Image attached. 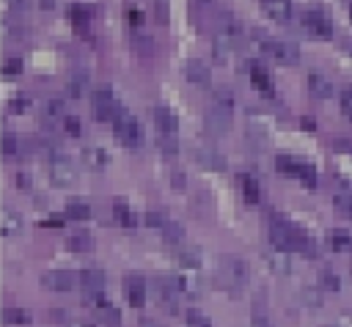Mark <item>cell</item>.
I'll list each match as a JSON object with an SVG mask.
<instances>
[{"instance_id":"cell-1","label":"cell","mask_w":352,"mask_h":327,"mask_svg":"<svg viewBox=\"0 0 352 327\" xmlns=\"http://www.w3.org/2000/svg\"><path fill=\"white\" fill-rule=\"evenodd\" d=\"M231 113H234V93L228 88H217L206 110V126L212 132H226L231 126Z\"/></svg>"},{"instance_id":"cell-2","label":"cell","mask_w":352,"mask_h":327,"mask_svg":"<svg viewBox=\"0 0 352 327\" xmlns=\"http://www.w3.org/2000/svg\"><path fill=\"white\" fill-rule=\"evenodd\" d=\"M300 236H302V228H297V225L289 223L286 217H272V220H270V245H272L275 250L294 253Z\"/></svg>"},{"instance_id":"cell-3","label":"cell","mask_w":352,"mask_h":327,"mask_svg":"<svg viewBox=\"0 0 352 327\" xmlns=\"http://www.w3.org/2000/svg\"><path fill=\"white\" fill-rule=\"evenodd\" d=\"M217 283L231 291V294H239L245 286H248V264L242 258H226L220 267H217Z\"/></svg>"},{"instance_id":"cell-4","label":"cell","mask_w":352,"mask_h":327,"mask_svg":"<svg viewBox=\"0 0 352 327\" xmlns=\"http://www.w3.org/2000/svg\"><path fill=\"white\" fill-rule=\"evenodd\" d=\"M118 113H121V107H118L113 91L104 88V85L94 88V93H91V118L99 121V124H113Z\"/></svg>"},{"instance_id":"cell-5","label":"cell","mask_w":352,"mask_h":327,"mask_svg":"<svg viewBox=\"0 0 352 327\" xmlns=\"http://www.w3.org/2000/svg\"><path fill=\"white\" fill-rule=\"evenodd\" d=\"M113 135H116V140L124 146V148H138L140 143H143V129H140V124H138V118L135 115H129V113H118L116 115V121H113Z\"/></svg>"},{"instance_id":"cell-6","label":"cell","mask_w":352,"mask_h":327,"mask_svg":"<svg viewBox=\"0 0 352 327\" xmlns=\"http://www.w3.org/2000/svg\"><path fill=\"white\" fill-rule=\"evenodd\" d=\"M182 291H184V280H182L179 275H170V272L157 275V280H154V294H157V300H160L168 311H176V308H179Z\"/></svg>"},{"instance_id":"cell-7","label":"cell","mask_w":352,"mask_h":327,"mask_svg":"<svg viewBox=\"0 0 352 327\" xmlns=\"http://www.w3.org/2000/svg\"><path fill=\"white\" fill-rule=\"evenodd\" d=\"M80 286H82L85 302H91V305H96V308H104V305H107L102 269H85V272H80Z\"/></svg>"},{"instance_id":"cell-8","label":"cell","mask_w":352,"mask_h":327,"mask_svg":"<svg viewBox=\"0 0 352 327\" xmlns=\"http://www.w3.org/2000/svg\"><path fill=\"white\" fill-rule=\"evenodd\" d=\"M258 47H261L264 55H270L272 60H278V63H283V66H292V63L300 60L297 47L289 44V41H280V38H261Z\"/></svg>"},{"instance_id":"cell-9","label":"cell","mask_w":352,"mask_h":327,"mask_svg":"<svg viewBox=\"0 0 352 327\" xmlns=\"http://www.w3.org/2000/svg\"><path fill=\"white\" fill-rule=\"evenodd\" d=\"M148 115H151V121H154V126H157V132H160V137H162V140H176L179 121H176L173 110H168V107L157 104V107H151V110H148Z\"/></svg>"},{"instance_id":"cell-10","label":"cell","mask_w":352,"mask_h":327,"mask_svg":"<svg viewBox=\"0 0 352 327\" xmlns=\"http://www.w3.org/2000/svg\"><path fill=\"white\" fill-rule=\"evenodd\" d=\"M121 291H124V297H126V302H129L132 308H140V305L146 302L148 283H146V278H143V275L129 272V275L121 280Z\"/></svg>"},{"instance_id":"cell-11","label":"cell","mask_w":352,"mask_h":327,"mask_svg":"<svg viewBox=\"0 0 352 327\" xmlns=\"http://www.w3.org/2000/svg\"><path fill=\"white\" fill-rule=\"evenodd\" d=\"M302 27H305L311 36H316V38H330V36H333V22H330V16H327L322 8L305 11V14H302Z\"/></svg>"},{"instance_id":"cell-12","label":"cell","mask_w":352,"mask_h":327,"mask_svg":"<svg viewBox=\"0 0 352 327\" xmlns=\"http://www.w3.org/2000/svg\"><path fill=\"white\" fill-rule=\"evenodd\" d=\"M110 217H113L116 225H121V228H126V231H132L135 223H138L135 209H132V203H129L126 198H113V203H110Z\"/></svg>"},{"instance_id":"cell-13","label":"cell","mask_w":352,"mask_h":327,"mask_svg":"<svg viewBox=\"0 0 352 327\" xmlns=\"http://www.w3.org/2000/svg\"><path fill=\"white\" fill-rule=\"evenodd\" d=\"M69 22H72V30L80 33V36H88L91 33V25H94V8L88 5H72L69 11Z\"/></svg>"},{"instance_id":"cell-14","label":"cell","mask_w":352,"mask_h":327,"mask_svg":"<svg viewBox=\"0 0 352 327\" xmlns=\"http://www.w3.org/2000/svg\"><path fill=\"white\" fill-rule=\"evenodd\" d=\"M50 179H52L58 187H66V184H72V181L77 179V170H74V165H72L69 159L55 157L52 165H50Z\"/></svg>"},{"instance_id":"cell-15","label":"cell","mask_w":352,"mask_h":327,"mask_svg":"<svg viewBox=\"0 0 352 327\" xmlns=\"http://www.w3.org/2000/svg\"><path fill=\"white\" fill-rule=\"evenodd\" d=\"M184 80H187L190 85H198V88L209 85V66H206L204 60H198V58L187 60V63H184Z\"/></svg>"},{"instance_id":"cell-16","label":"cell","mask_w":352,"mask_h":327,"mask_svg":"<svg viewBox=\"0 0 352 327\" xmlns=\"http://www.w3.org/2000/svg\"><path fill=\"white\" fill-rule=\"evenodd\" d=\"M41 283L50 289V291H69V289H74V275L72 272H66V269H52V272H47L44 278H41Z\"/></svg>"},{"instance_id":"cell-17","label":"cell","mask_w":352,"mask_h":327,"mask_svg":"<svg viewBox=\"0 0 352 327\" xmlns=\"http://www.w3.org/2000/svg\"><path fill=\"white\" fill-rule=\"evenodd\" d=\"M308 93H311L314 99H330V96H333V82H330V77H324V74H319V71H311V74H308Z\"/></svg>"},{"instance_id":"cell-18","label":"cell","mask_w":352,"mask_h":327,"mask_svg":"<svg viewBox=\"0 0 352 327\" xmlns=\"http://www.w3.org/2000/svg\"><path fill=\"white\" fill-rule=\"evenodd\" d=\"M236 184H239V192H242V198H245L248 203H258V201H261V184H258L256 176L239 173V176H236Z\"/></svg>"},{"instance_id":"cell-19","label":"cell","mask_w":352,"mask_h":327,"mask_svg":"<svg viewBox=\"0 0 352 327\" xmlns=\"http://www.w3.org/2000/svg\"><path fill=\"white\" fill-rule=\"evenodd\" d=\"M261 8L275 22H289L292 19V0H261Z\"/></svg>"},{"instance_id":"cell-20","label":"cell","mask_w":352,"mask_h":327,"mask_svg":"<svg viewBox=\"0 0 352 327\" xmlns=\"http://www.w3.org/2000/svg\"><path fill=\"white\" fill-rule=\"evenodd\" d=\"M66 247H69V253H74V256H85V253L94 250V239H91L88 231H72V234L66 236Z\"/></svg>"},{"instance_id":"cell-21","label":"cell","mask_w":352,"mask_h":327,"mask_svg":"<svg viewBox=\"0 0 352 327\" xmlns=\"http://www.w3.org/2000/svg\"><path fill=\"white\" fill-rule=\"evenodd\" d=\"M275 168H278V173H283V176H289V179H300L305 162H302V159H294V157H289V154H280V157H275Z\"/></svg>"},{"instance_id":"cell-22","label":"cell","mask_w":352,"mask_h":327,"mask_svg":"<svg viewBox=\"0 0 352 327\" xmlns=\"http://www.w3.org/2000/svg\"><path fill=\"white\" fill-rule=\"evenodd\" d=\"M250 82L256 91L261 93H272V80H270V71L261 66V63H250Z\"/></svg>"},{"instance_id":"cell-23","label":"cell","mask_w":352,"mask_h":327,"mask_svg":"<svg viewBox=\"0 0 352 327\" xmlns=\"http://www.w3.org/2000/svg\"><path fill=\"white\" fill-rule=\"evenodd\" d=\"M66 217H69V220H88V217H91V203L82 201V198L66 201Z\"/></svg>"},{"instance_id":"cell-24","label":"cell","mask_w":352,"mask_h":327,"mask_svg":"<svg viewBox=\"0 0 352 327\" xmlns=\"http://www.w3.org/2000/svg\"><path fill=\"white\" fill-rule=\"evenodd\" d=\"M160 234H162V239L168 242V245H182V239H184V231H182V225L176 223V220H165V225L160 228Z\"/></svg>"},{"instance_id":"cell-25","label":"cell","mask_w":352,"mask_h":327,"mask_svg":"<svg viewBox=\"0 0 352 327\" xmlns=\"http://www.w3.org/2000/svg\"><path fill=\"white\" fill-rule=\"evenodd\" d=\"M270 267H272V272L275 275H289L292 272V261H289V253H283V250H275V253H270Z\"/></svg>"},{"instance_id":"cell-26","label":"cell","mask_w":352,"mask_h":327,"mask_svg":"<svg viewBox=\"0 0 352 327\" xmlns=\"http://www.w3.org/2000/svg\"><path fill=\"white\" fill-rule=\"evenodd\" d=\"M198 162H201L204 168H209V170H223V165H226V159H223L217 151H212V148L198 151Z\"/></svg>"},{"instance_id":"cell-27","label":"cell","mask_w":352,"mask_h":327,"mask_svg":"<svg viewBox=\"0 0 352 327\" xmlns=\"http://www.w3.org/2000/svg\"><path fill=\"white\" fill-rule=\"evenodd\" d=\"M3 322H6V324H28V322H30V313H28L25 308L6 305V308H3Z\"/></svg>"},{"instance_id":"cell-28","label":"cell","mask_w":352,"mask_h":327,"mask_svg":"<svg viewBox=\"0 0 352 327\" xmlns=\"http://www.w3.org/2000/svg\"><path fill=\"white\" fill-rule=\"evenodd\" d=\"M330 247L336 253H346V250H352V236L346 231H330Z\"/></svg>"},{"instance_id":"cell-29","label":"cell","mask_w":352,"mask_h":327,"mask_svg":"<svg viewBox=\"0 0 352 327\" xmlns=\"http://www.w3.org/2000/svg\"><path fill=\"white\" fill-rule=\"evenodd\" d=\"M333 206H336V212H338L341 217L352 220V192H336Z\"/></svg>"},{"instance_id":"cell-30","label":"cell","mask_w":352,"mask_h":327,"mask_svg":"<svg viewBox=\"0 0 352 327\" xmlns=\"http://www.w3.org/2000/svg\"><path fill=\"white\" fill-rule=\"evenodd\" d=\"M132 47L138 55H151L154 52V41L148 36H143V30H135L132 33Z\"/></svg>"},{"instance_id":"cell-31","label":"cell","mask_w":352,"mask_h":327,"mask_svg":"<svg viewBox=\"0 0 352 327\" xmlns=\"http://www.w3.org/2000/svg\"><path fill=\"white\" fill-rule=\"evenodd\" d=\"M184 324H187V327H212L209 316H206L204 311H198V308L184 311Z\"/></svg>"},{"instance_id":"cell-32","label":"cell","mask_w":352,"mask_h":327,"mask_svg":"<svg viewBox=\"0 0 352 327\" xmlns=\"http://www.w3.org/2000/svg\"><path fill=\"white\" fill-rule=\"evenodd\" d=\"M179 264L187 267V269H198V264H201L198 250H195V247H182V250H179Z\"/></svg>"},{"instance_id":"cell-33","label":"cell","mask_w":352,"mask_h":327,"mask_svg":"<svg viewBox=\"0 0 352 327\" xmlns=\"http://www.w3.org/2000/svg\"><path fill=\"white\" fill-rule=\"evenodd\" d=\"M319 289H324V291H338V289H341L338 275H336L333 269H322V272H319Z\"/></svg>"},{"instance_id":"cell-34","label":"cell","mask_w":352,"mask_h":327,"mask_svg":"<svg viewBox=\"0 0 352 327\" xmlns=\"http://www.w3.org/2000/svg\"><path fill=\"white\" fill-rule=\"evenodd\" d=\"M3 74H6L8 80L19 77V74H22V58H14V55H8V58L3 60Z\"/></svg>"},{"instance_id":"cell-35","label":"cell","mask_w":352,"mask_h":327,"mask_svg":"<svg viewBox=\"0 0 352 327\" xmlns=\"http://www.w3.org/2000/svg\"><path fill=\"white\" fill-rule=\"evenodd\" d=\"M338 104H341V113L346 115V121H352V85H344V88H341Z\"/></svg>"},{"instance_id":"cell-36","label":"cell","mask_w":352,"mask_h":327,"mask_svg":"<svg viewBox=\"0 0 352 327\" xmlns=\"http://www.w3.org/2000/svg\"><path fill=\"white\" fill-rule=\"evenodd\" d=\"M60 126H63V132L72 135V137H80V132H82V124H80L77 115H66V118L60 121Z\"/></svg>"},{"instance_id":"cell-37","label":"cell","mask_w":352,"mask_h":327,"mask_svg":"<svg viewBox=\"0 0 352 327\" xmlns=\"http://www.w3.org/2000/svg\"><path fill=\"white\" fill-rule=\"evenodd\" d=\"M165 220H168V214H165L162 209H151V212L146 214V225L154 228V231H160V228L165 225Z\"/></svg>"},{"instance_id":"cell-38","label":"cell","mask_w":352,"mask_h":327,"mask_svg":"<svg viewBox=\"0 0 352 327\" xmlns=\"http://www.w3.org/2000/svg\"><path fill=\"white\" fill-rule=\"evenodd\" d=\"M19 148H22V146H19V137H16L14 132H6V135H3V154L11 157V154H16Z\"/></svg>"},{"instance_id":"cell-39","label":"cell","mask_w":352,"mask_h":327,"mask_svg":"<svg viewBox=\"0 0 352 327\" xmlns=\"http://www.w3.org/2000/svg\"><path fill=\"white\" fill-rule=\"evenodd\" d=\"M28 110V96L25 93H14L8 102V113H25Z\"/></svg>"},{"instance_id":"cell-40","label":"cell","mask_w":352,"mask_h":327,"mask_svg":"<svg viewBox=\"0 0 352 327\" xmlns=\"http://www.w3.org/2000/svg\"><path fill=\"white\" fill-rule=\"evenodd\" d=\"M16 225H22V217H16L11 209H6V214H3V231L6 234H14Z\"/></svg>"},{"instance_id":"cell-41","label":"cell","mask_w":352,"mask_h":327,"mask_svg":"<svg viewBox=\"0 0 352 327\" xmlns=\"http://www.w3.org/2000/svg\"><path fill=\"white\" fill-rule=\"evenodd\" d=\"M253 327H270V319H267V311H264V305H261V300H258V305L253 308V322H250Z\"/></svg>"},{"instance_id":"cell-42","label":"cell","mask_w":352,"mask_h":327,"mask_svg":"<svg viewBox=\"0 0 352 327\" xmlns=\"http://www.w3.org/2000/svg\"><path fill=\"white\" fill-rule=\"evenodd\" d=\"M126 25L132 27V33L143 27V16H140V11H138V8H126Z\"/></svg>"},{"instance_id":"cell-43","label":"cell","mask_w":352,"mask_h":327,"mask_svg":"<svg viewBox=\"0 0 352 327\" xmlns=\"http://www.w3.org/2000/svg\"><path fill=\"white\" fill-rule=\"evenodd\" d=\"M85 159H91L96 170H102V168H104V162H107V157H104L99 148H88V151H85Z\"/></svg>"},{"instance_id":"cell-44","label":"cell","mask_w":352,"mask_h":327,"mask_svg":"<svg viewBox=\"0 0 352 327\" xmlns=\"http://www.w3.org/2000/svg\"><path fill=\"white\" fill-rule=\"evenodd\" d=\"M302 302H305V305H311V308H319V305H322V297H319V291L305 289V291H302Z\"/></svg>"},{"instance_id":"cell-45","label":"cell","mask_w":352,"mask_h":327,"mask_svg":"<svg viewBox=\"0 0 352 327\" xmlns=\"http://www.w3.org/2000/svg\"><path fill=\"white\" fill-rule=\"evenodd\" d=\"M157 22H168V0H157Z\"/></svg>"},{"instance_id":"cell-46","label":"cell","mask_w":352,"mask_h":327,"mask_svg":"<svg viewBox=\"0 0 352 327\" xmlns=\"http://www.w3.org/2000/svg\"><path fill=\"white\" fill-rule=\"evenodd\" d=\"M14 181H16V187H19V190H30V179H28V173H16V176H14Z\"/></svg>"},{"instance_id":"cell-47","label":"cell","mask_w":352,"mask_h":327,"mask_svg":"<svg viewBox=\"0 0 352 327\" xmlns=\"http://www.w3.org/2000/svg\"><path fill=\"white\" fill-rule=\"evenodd\" d=\"M170 181H173V187L179 184V190H184V173H182V170H179V173H173V176H170Z\"/></svg>"},{"instance_id":"cell-48","label":"cell","mask_w":352,"mask_h":327,"mask_svg":"<svg viewBox=\"0 0 352 327\" xmlns=\"http://www.w3.org/2000/svg\"><path fill=\"white\" fill-rule=\"evenodd\" d=\"M138 327H162L160 322H154V319H140L138 322Z\"/></svg>"},{"instance_id":"cell-49","label":"cell","mask_w":352,"mask_h":327,"mask_svg":"<svg viewBox=\"0 0 352 327\" xmlns=\"http://www.w3.org/2000/svg\"><path fill=\"white\" fill-rule=\"evenodd\" d=\"M66 327H96L94 322H69Z\"/></svg>"},{"instance_id":"cell-50","label":"cell","mask_w":352,"mask_h":327,"mask_svg":"<svg viewBox=\"0 0 352 327\" xmlns=\"http://www.w3.org/2000/svg\"><path fill=\"white\" fill-rule=\"evenodd\" d=\"M198 8H206V5H212V0H192Z\"/></svg>"},{"instance_id":"cell-51","label":"cell","mask_w":352,"mask_h":327,"mask_svg":"<svg viewBox=\"0 0 352 327\" xmlns=\"http://www.w3.org/2000/svg\"><path fill=\"white\" fill-rule=\"evenodd\" d=\"M38 3H41L44 8H52V3H55V0H38Z\"/></svg>"},{"instance_id":"cell-52","label":"cell","mask_w":352,"mask_h":327,"mask_svg":"<svg viewBox=\"0 0 352 327\" xmlns=\"http://www.w3.org/2000/svg\"><path fill=\"white\" fill-rule=\"evenodd\" d=\"M349 19H352V3H349Z\"/></svg>"}]
</instances>
